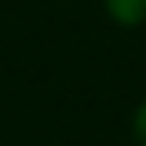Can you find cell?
Wrapping results in <instances>:
<instances>
[{
	"instance_id": "1",
	"label": "cell",
	"mask_w": 146,
	"mask_h": 146,
	"mask_svg": "<svg viewBox=\"0 0 146 146\" xmlns=\"http://www.w3.org/2000/svg\"><path fill=\"white\" fill-rule=\"evenodd\" d=\"M103 10L116 27L126 30H136L146 23V0H103Z\"/></svg>"
},
{
	"instance_id": "2",
	"label": "cell",
	"mask_w": 146,
	"mask_h": 146,
	"mask_svg": "<svg viewBox=\"0 0 146 146\" xmlns=\"http://www.w3.org/2000/svg\"><path fill=\"white\" fill-rule=\"evenodd\" d=\"M129 133H133V143L146 146V100L133 110V119H129Z\"/></svg>"
}]
</instances>
